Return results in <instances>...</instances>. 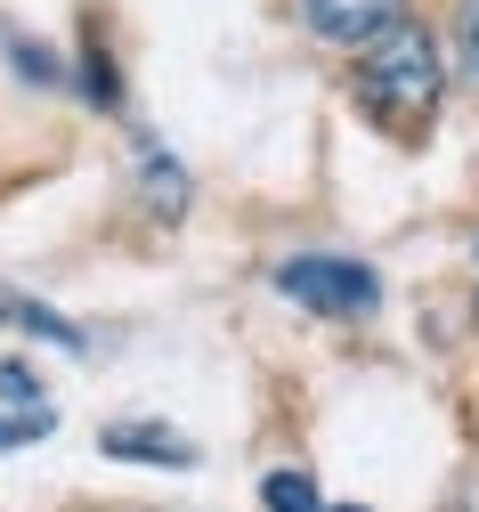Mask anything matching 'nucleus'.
<instances>
[{
	"label": "nucleus",
	"instance_id": "nucleus-7",
	"mask_svg": "<svg viewBox=\"0 0 479 512\" xmlns=\"http://www.w3.org/2000/svg\"><path fill=\"white\" fill-rule=\"evenodd\" d=\"M260 504H268V512H325V496H317L309 472H268V480H260Z\"/></svg>",
	"mask_w": 479,
	"mask_h": 512
},
{
	"label": "nucleus",
	"instance_id": "nucleus-6",
	"mask_svg": "<svg viewBox=\"0 0 479 512\" xmlns=\"http://www.w3.org/2000/svg\"><path fill=\"white\" fill-rule=\"evenodd\" d=\"M139 171H147V196H155V212H163V220H179V212H187V171H179L163 147H139Z\"/></svg>",
	"mask_w": 479,
	"mask_h": 512
},
{
	"label": "nucleus",
	"instance_id": "nucleus-3",
	"mask_svg": "<svg viewBox=\"0 0 479 512\" xmlns=\"http://www.w3.org/2000/svg\"><path fill=\"white\" fill-rule=\"evenodd\" d=\"M398 9H406V0H301V25H309L317 41L366 49L374 33H390V25H398Z\"/></svg>",
	"mask_w": 479,
	"mask_h": 512
},
{
	"label": "nucleus",
	"instance_id": "nucleus-11",
	"mask_svg": "<svg viewBox=\"0 0 479 512\" xmlns=\"http://www.w3.org/2000/svg\"><path fill=\"white\" fill-rule=\"evenodd\" d=\"M463 512H479V480H471V496H463Z\"/></svg>",
	"mask_w": 479,
	"mask_h": 512
},
{
	"label": "nucleus",
	"instance_id": "nucleus-12",
	"mask_svg": "<svg viewBox=\"0 0 479 512\" xmlns=\"http://www.w3.org/2000/svg\"><path fill=\"white\" fill-rule=\"evenodd\" d=\"M341 512H358V504H341Z\"/></svg>",
	"mask_w": 479,
	"mask_h": 512
},
{
	"label": "nucleus",
	"instance_id": "nucleus-10",
	"mask_svg": "<svg viewBox=\"0 0 479 512\" xmlns=\"http://www.w3.org/2000/svg\"><path fill=\"white\" fill-rule=\"evenodd\" d=\"M25 439H33V431H25V423H17L9 407H0V447H25Z\"/></svg>",
	"mask_w": 479,
	"mask_h": 512
},
{
	"label": "nucleus",
	"instance_id": "nucleus-2",
	"mask_svg": "<svg viewBox=\"0 0 479 512\" xmlns=\"http://www.w3.org/2000/svg\"><path fill=\"white\" fill-rule=\"evenodd\" d=\"M277 293L301 301V309H317V317H366L382 301L374 269L366 261H341V252H293V261L277 269Z\"/></svg>",
	"mask_w": 479,
	"mask_h": 512
},
{
	"label": "nucleus",
	"instance_id": "nucleus-1",
	"mask_svg": "<svg viewBox=\"0 0 479 512\" xmlns=\"http://www.w3.org/2000/svg\"><path fill=\"white\" fill-rule=\"evenodd\" d=\"M439 98H447V74H439V49L423 25H390L358 49V106L390 139H423Z\"/></svg>",
	"mask_w": 479,
	"mask_h": 512
},
{
	"label": "nucleus",
	"instance_id": "nucleus-4",
	"mask_svg": "<svg viewBox=\"0 0 479 512\" xmlns=\"http://www.w3.org/2000/svg\"><path fill=\"white\" fill-rule=\"evenodd\" d=\"M106 456L114 464H163V472H179V464H195V447L171 431V423H106Z\"/></svg>",
	"mask_w": 479,
	"mask_h": 512
},
{
	"label": "nucleus",
	"instance_id": "nucleus-5",
	"mask_svg": "<svg viewBox=\"0 0 479 512\" xmlns=\"http://www.w3.org/2000/svg\"><path fill=\"white\" fill-rule=\"evenodd\" d=\"M0 407H9V415H17V423H25L33 439H41L49 423H57V415H49V399H41V382H33V374H25L17 358H9V366H0Z\"/></svg>",
	"mask_w": 479,
	"mask_h": 512
},
{
	"label": "nucleus",
	"instance_id": "nucleus-9",
	"mask_svg": "<svg viewBox=\"0 0 479 512\" xmlns=\"http://www.w3.org/2000/svg\"><path fill=\"white\" fill-rule=\"evenodd\" d=\"M463 66L479 74V0H463Z\"/></svg>",
	"mask_w": 479,
	"mask_h": 512
},
{
	"label": "nucleus",
	"instance_id": "nucleus-8",
	"mask_svg": "<svg viewBox=\"0 0 479 512\" xmlns=\"http://www.w3.org/2000/svg\"><path fill=\"white\" fill-rule=\"evenodd\" d=\"M0 317H17V326H33L41 342H57V350H90L74 326H65V317H49V309H33V301H0Z\"/></svg>",
	"mask_w": 479,
	"mask_h": 512
}]
</instances>
